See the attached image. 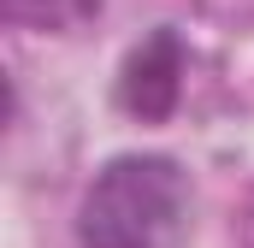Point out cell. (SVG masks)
I'll return each mask as SVG.
<instances>
[{
  "instance_id": "6da1fadb",
  "label": "cell",
  "mask_w": 254,
  "mask_h": 248,
  "mask_svg": "<svg viewBox=\"0 0 254 248\" xmlns=\"http://www.w3.org/2000/svg\"><path fill=\"white\" fill-rule=\"evenodd\" d=\"M195 189L172 154H119L77 207V248H184Z\"/></svg>"
},
{
  "instance_id": "7a4b0ae2",
  "label": "cell",
  "mask_w": 254,
  "mask_h": 248,
  "mask_svg": "<svg viewBox=\"0 0 254 248\" xmlns=\"http://www.w3.org/2000/svg\"><path fill=\"white\" fill-rule=\"evenodd\" d=\"M184 77V48L172 30H160L154 42H142L125 60V77H119V107L136 113V119H166L178 107V83Z\"/></svg>"
},
{
  "instance_id": "3957f363",
  "label": "cell",
  "mask_w": 254,
  "mask_h": 248,
  "mask_svg": "<svg viewBox=\"0 0 254 248\" xmlns=\"http://www.w3.org/2000/svg\"><path fill=\"white\" fill-rule=\"evenodd\" d=\"M95 12H101V0H6V18L36 24V30H77Z\"/></svg>"
}]
</instances>
